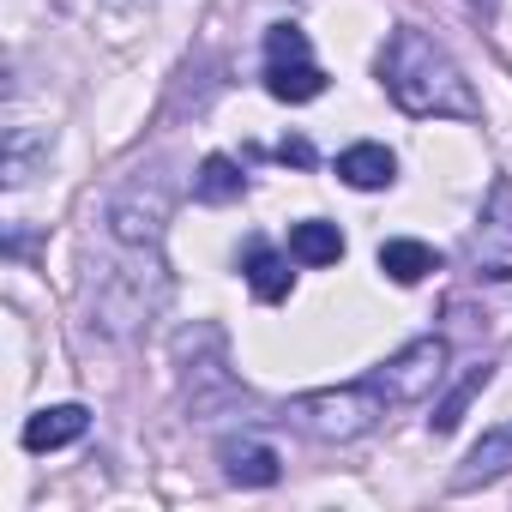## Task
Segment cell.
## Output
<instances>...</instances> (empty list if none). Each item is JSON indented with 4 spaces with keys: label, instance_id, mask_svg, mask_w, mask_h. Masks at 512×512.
<instances>
[{
    "label": "cell",
    "instance_id": "6da1fadb",
    "mask_svg": "<svg viewBox=\"0 0 512 512\" xmlns=\"http://www.w3.org/2000/svg\"><path fill=\"white\" fill-rule=\"evenodd\" d=\"M380 79H386V97L416 121H476L482 115L464 67L416 25L392 31V43L380 55Z\"/></svg>",
    "mask_w": 512,
    "mask_h": 512
},
{
    "label": "cell",
    "instance_id": "7a4b0ae2",
    "mask_svg": "<svg viewBox=\"0 0 512 512\" xmlns=\"http://www.w3.org/2000/svg\"><path fill=\"white\" fill-rule=\"evenodd\" d=\"M392 410V398L374 386V380H362V386H332V392H302V398H290V410H284V422H296L308 440H362L380 416Z\"/></svg>",
    "mask_w": 512,
    "mask_h": 512
},
{
    "label": "cell",
    "instance_id": "3957f363",
    "mask_svg": "<svg viewBox=\"0 0 512 512\" xmlns=\"http://www.w3.org/2000/svg\"><path fill=\"white\" fill-rule=\"evenodd\" d=\"M440 374H446V338H416V344H404V350L374 374V386H380L392 404H416V398H428V392L440 386Z\"/></svg>",
    "mask_w": 512,
    "mask_h": 512
},
{
    "label": "cell",
    "instance_id": "277c9868",
    "mask_svg": "<svg viewBox=\"0 0 512 512\" xmlns=\"http://www.w3.org/2000/svg\"><path fill=\"white\" fill-rule=\"evenodd\" d=\"M476 266L482 278H512V181L488 187V211L476 229Z\"/></svg>",
    "mask_w": 512,
    "mask_h": 512
},
{
    "label": "cell",
    "instance_id": "5b68a950",
    "mask_svg": "<svg viewBox=\"0 0 512 512\" xmlns=\"http://www.w3.org/2000/svg\"><path fill=\"white\" fill-rule=\"evenodd\" d=\"M506 470H512V422H506V428H488V434L470 446V458L452 470V494L488 488V482H500Z\"/></svg>",
    "mask_w": 512,
    "mask_h": 512
},
{
    "label": "cell",
    "instance_id": "8992f818",
    "mask_svg": "<svg viewBox=\"0 0 512 512\" xmlns=\"http://www.w3.org/2000/svg\"><path fill=\"white\" fill-rule=\"evenodd\" d=\"M223 476L235 482V488H272L278 476H284V458L266 446V440H223Z\"/></svg>",
    "mask_w": 512,
    "mask_h": 512
},
{
    "label": "cell",
    "instance_id": "52a82bcc",
    "mask_svg": "<svg viewBox=\"0 0 512 512\" xmlns=\"http://www.w3.org/2000/svg\"><path fill=\"white\" fill-rule=\"evenodd\" d=\"M85 428H91V410H85V404H55V410H37V416L25 422L19 446H25V452H61V446H73Z\"/></svg>",
    "mask_w": 512,
    "mask_h": 512
},
{
    "label": "cell",
    "instance_id": "ba28073f",
    "mask_svg": "<svg viewBox=\"0 0 512 512\" xmlns=\"http://www.w3.org/2000/svg\"><path fill=\"white\" fill-rule=\"evenodd\" d=\"M338 181L356 187V193H380V187L398 181V157H392L386 145H350V151L338 157Z\"/></svg>",
    "mask_w": 512,
    "mask_h": 512
},
{
    "label": "cell",
    "instance_id": "9c48e42d",
    "mask_svg": "<svg viewBox=\"0 0 512 512\" xmlns=\"http://www.w3.org/2000/svg\"><path fill=\"white\" fill-rule=\"evenodd\" d=\"M290 260H296V266H338V260H344L338 223H320V217L296 223V229H290Z\"/></svg>",
    "mask_w": 512,
    "mask_h": 512
},
{
    "label": "cell",
    "instance_id": "30bf717a",
    "mask_svg": "<svg viewBox=\"0 0 512 512\" xmlns=\"http://www.w3.org/2000/svg\"><path fill=\"white\" fill-rule=\"evenodd\" d=\"M266 91L278 103H314L326 91V73L314 61H266Z\"/></svg>",
    "mask_w": 512,
    "mask_h": 512
},
{
    "label": "cell",
    "instance_id": "8fae6325",
    "mask_svg": "<svg viewBox=\"0 0 512 512\" xmlns=\"http://www.w3.org/2000/svg\"><path fill=\"white\" fill-rule=\"evenodd\" d=\"M380 272L392 284H422L428 272H440V253L428 241H386L380 247Z\"/></svg>",
    "mask_w": 512,
    "mask_h": 512
},
{
    "label": "cell",
    "instance_id": "7c38bea8",
    "mask_svg": "<svg viewBox=\"0 0 512 512\" xmlns=\"http://www.w3.org/2000/svg\"><path fill=\"white\" fill-rule=\"evenodd\" d=\"M247 290L260 296V302H284V296L296 290V272H290V260H278L272 247H253V253H247Z\"/></svg>",
    "mask_w": 512,
    "mask_h": 512
},
{
    "label": "cell",
    "instance_id": "4fadbf2b",
    "mask_svg": "<svg viewBox=\"0 0 512 512\" xmlns=\"http://www.w3.org/2000/svg\"><path fill=\"white\" fill-rule=\"evenodd\" d=\"M241 193H247V175L229 157H205L199 163V175H193V199L199 205H235Z\"/></svg>",
    "mask_w": 512,
    "mask_h": 512
},
{
    "label": "cell",
    "instance_id": "5bb4252c",
    "mask_svg": "<svg viewBox=\"0 0 512 512\" xmlns=\"http://www.w3.org/2000/svg\"><path fill=\"white\" fill-rule=\"evenodd\" d=\"M488 380H494V368H488V362H476V368H470V374H464V380H458V386H452V392L440 398V404H434V416H428V428H434V434H452V428L464 422V410L476 404V392H482Z\"/></svg>",
    "mask_w": 512,
    "mask_h": 512
},
{
    "label": "cell",
    "instance_id": "9a60e30c",
    "mask_svg": "<svg viewBox=\"0 0 512 512\" xmlns=\"http://www.w3.org/2000/svg\"><path fill=\"white\" fill-rule=\"evenodd\" d=\"M266 61H308V37L296 25H272L266 31Z\"/></svg>",
    "mask_w": 512,
    "mask_h": 512
},
{
    "label": "cell",
    "instance_id": "2e32d148",
    "mask_svg": "<svg viewBox=\"0 0 512 512\" xmlns=\"http://www.w3.org/2000/svg\"><path fill=\"white\" fill-rule=\"evenodd\" d=\"M278 157H284V163H296V169H308V163H314V145H308V139H284V145H278Z\"/></svg>",
    "mask_w": 512,
    "mask_h": 512
}]
</instances>
